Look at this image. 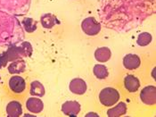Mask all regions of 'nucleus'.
<instances>
[{
  "instance_id": "1",
  "label": "nucleus",
  "mask_w": 156,
  "mask_h": 117,
  "mask_svg": "<svg viewBox=\"0 0 156 117\" xmlns=\"http://www.w3.org/2000/svg\"><path fill=\"white\" fill-rule=\"evenodd\" d=\"M97 13L105 28L127 32L154 14L155 0H99Z\"/></svg>"
},
{
  "instance_id": "2",
  "label": "nucleus",
  "mask_w": 156,
  "mask_h": 117,
  "mask_svg": "<svg viewBox=\"0 0 156 117\" xmlns=\"http://www.w3.org/2000/svg\"><path fill=\"white\" fill-rule=\"evenodd\" d=\"M23 38L24 30L20 21L11 13L0 10V46L17 45Z\"/></svg>"
},
{
  "instance_id": "3",
  "label": "nucleus",
  "mask_w": 156,
  "mask_h": 117,
  "mask_svg": "<svg viewBox=\"0 0 156 117\" xmlns=\"http://www.w3.org/2000/svg\"><path fill=\"white\" fill-rule=\"evenodd\" d=\"M31 0H0V10L21 16L29 11Z\"/></svg>"
},
{
  "instance_id": "4",
  "label": "nucleus",
  "mask_w": 156,
  "mask_h": 117,
  "mask_svg": "<svg viewBox=\"0 0 156 117\" xmlns=\"http://www.w3.org/2000/svg\"><path fill=\"white\" fill-rule=\"evenodd\" d=\"M120 93L114 88H105L99 93V101L105 106H112L117 104L120 100Z\"/></svg>"
},
{
  "instance_id": "5",
  "label": "nucleus",
  "mask_w": 156,
  "mask_h": 117,
  "mask_svg": "<svg viewBox=\"0 0 156 117\" xmlns=\"http://www.w3.org/2000/svg\"><path fill=\"white\" fill-rule=\"evenodd\" d=\"M81 29L87 35L96 36L101 31V24L94 17H87L81 23Z\"/></svg>"
},
{
  "instance_id": "6",
  "label": "nucleus",
  "mask_w": 156,
  "mask_h": 117,
  "mask_svg": "<svg viewBox=\"0 0 156 117\" xmlns=\"http://www.w3.org/2000/svg\"><path fill=\"white\" fill-rule=\"evenodd\" d=\"M141 101L147 105H154L156 103V88L155 86L149 85L144 87L140 92Z\"/></svg>"
},
{
  "instance_id": "7",
  "label": "nucleus",
  "mask_w": 156,
  "mask_h": 117,
  "mask_svg": "<svg viewBox=\"0 0 156 117\" xmlns=\"http://www.w3.org/2000/svg\"><path fill=\"white\" fill-rule=\"evenodd\" d=\"M81 106L77 101H66L62 105V112L67 116L76 117L80 112Z\"/></svg>"
},
{
  "instance_id": "8",
  "label": "nucleus",
  "mask_w": 156,
  "mask_h": 117,
  "mask_svg": "<svg viewBox=\"0 0 156 117\" xmlns=\"http://www.w3.org/2000/svg\"><path fill=\"white\" fill-rule=\"evenodd\" d=\"M9 88L13 93H23L26 89L25 80L19 75H13L9 80Z\"/></svg>"
},
{
  "instance_id": "9",
  "label": "nucleus",
  "mask_w": 156,
  "mask_h": 117,
  "mask_svg": "<svg viewBox=\"0 0 156 117\" xmlns=\"http://www.w3.org/2000/svg\"><path fill=\"white\" fill-rule=\"evenodd\" d=\"M26 108L29 112H30L32 114H39L44 109V104L40 98H38L37 97H29L27 99Z\"/></svg>"
},
{
  "instance_id": "10",
  "label": "nucleus",
  "mask_w": 156,
  "mask_h": 117,
  "mask_svg": "<svg viewBox=\"0 0 156 117\" xmlns=\"http://www.w3.org/2000/svg\"><path fill=\"white\" fill-rule=\"evenodd\" d=\"M69 89L71 92L75 95H83L87 91V83L84 80L80 78H75L72 79L70 84H69Z\"/></svg>"
},
{
  "instance_id": "11",
  "label": "nucleus",
  "mask_w": 156,
  "mask_h": 117,
  "mask_svg": "<svg viewBox=\"0 0 156 117\" xmlns=\"http://www.w3.org/2000/svg\"><path fill=\"white\" fill-rule=\"evenodd\" d=\"M141 64L140 57L135 54H128L123 58V66L127 70H136Z\"/></svg>"
},
{
  "instance_id": "12",
  "label": "nucleus",
  "mask_w": 156,
  "mask_h": 117,
  "mask_svg": "<svg viewBox=\"0 0 156 117\" xmlns=\"http://www.w3.org/2000/svg\"><path fill=\"white\" fill-rule=\"evenodd\" d=\"M124 86H125V89L129 92L134 93L138 90V89L140 87V82L136 76L129 74L124 79Z\"/></svg>"
},
{
  "instance_id": "13",
  "label": "nucleus",
  "mask_w": 156,
  "mask_h": 117,
  "mask_svg": "<svg viewBox=\"0 0 156 117\" xmlns=\"http://www.w3.org/2000/svg\"><path fill=\"white\" fill-rule=\"evenodd\" d=\"M6 115L8 117H19L23 115V106L18 101H11L6 105Z\"/></svg>"
},
{
  "instance_id": "14",
  "label": "nucleus",
  "mask_w": 156,
  "mask_h": 117,
  "mask_svg": "<svg viewBox=\"0 0 156 117\" xmlns=\"http://www.w3.org/2000/svg\"><path fill=\"white\" fill-rule=\"evenodd\" d=\"M6 54H7V57H8V62H13L15 60H19V59H23L25 57L23 51L22 49V47L17 45H13L7 47L6 50Z\"/></svg>"
},
{
  "instance_id": "15",
  "label": "nucleus",
  "mask_w": 156,
  "mask_h": 117,
  "mask_svg": "<svg viewBox=\"0 0 156 117\" xmlns=\"http://www.w3.org/2000/svg\"><path fill=\"white\" fill-rule=\"evenodd\" d=\"M40 24L45 29H52L56 24H60V21L52 13H45L40 17Z\"/></svg>"
},
{
  "instance_id": "16",
  "label": "nucleus",
  "mask_w": 156,
  "mask_h": 117,
  "mask_svg": "<svg viewBox=\"0 0 156 117\" xmlns=\"http://www.w3.org/2000/svg\"><path fill=\"white\" fill-rule=\"evenodd\" d=\"M9 73L11 74H20L23 73L26 70V63L23 59L15 60L13 62H11V64L7 67Z\"/></svg>"
},
{
  "instance_id": "17",
  "label": "nucleus",
  "mask_w": 156,
  "mask_h": 117,
  "mask_svg": "<svg viewBox=\"0 0 156 117\" xmlns=\"http://www.w3.org/2000/svg\"><path fill=\"white\" fill-rule=\"evenodd\" d=\"M112 57V52L107 47H98L95 52V58L99 63H105L110 60Z\"/></svg>"
},
{
  "instance_id": "18",
  "label": "nucleus",
  "mask_w": 156,
  "mask_h": 117,
  "mask_svg": "<svg viewBox=\"0 0 156 117\" xmlns=\"http://www.w3.org/2000/svg\"><path fill=\"white\" fill-rule=\"evenodd\" d=\"M127 113V105L124 102H120L112 108H110L107 111L109 117H120L125 115Z\"/></svg>"
},
{
  "instance_id": "19",
  "label": "nucleus",
  "mask_w": 156,
  "mask_h": 117,
  "mask_svg": "<svg viewBox=\"0 0 156 117\" xmlns=\"http://www.w3.org/2000/svg\"><path fill=\"white\" fill-rule=\"evenodd\" d=\"M46 90L41 82L34 81L30 83V94L33 97H42L45 96Z\"/></svg>"
},
{
  "instance_id": "20",
  "label": "nucleus",
  "mask_w": 156,
  "mask_h": 117,
  "mask_svg": "<svg viewBox=\"0 0 156 117\" xmlns=\"http://www.w3.org/2000/svg\"><path fill=\"white\" fill-rule=\"evenodd\" d=\"M22 25L24 31L28 33L34 32L37 28V23L30 17H24L22 21Z\"/></svg>"
},
{
  "instance_id": "21",
  "label": "nucleus",
  "mask_w": 156,
  "mask_h": 117,
  "mask_svg": "<svg viewBox=\"0 0 156 117\" xmlns=\"http://www.w3.org/2000/svg\"><path fill=\"white\" fill-rule=\"evenodd\" d=\"M93 73L99 80H105L109 75L108 69L104 64H96L93 68Z\"/></svg>"
},
{
  "instance_id": "22",
  "label": "nucleus",
  "mask_w": 156,
  "mask_h": 117,
  "mask_svg": "<svg viewBox=\"0 0 156 117\" xmlns=\"http://www.w3.org/2000/svg\"><path fill=\"white\" fill-rule=\"evenodd\" d=\"M152 40H153V36L149 32H142L137 37L136 44L140 47H146L152 42Z\"/></svg>"
},
{
  "instance_id": "23",
  "label": "nucleus",
  "mask_w": 156,
  "mask_h": 117,
  "mask_svg": "<svg viewBox=\"0 0 156 117\" xmlns=\"http://www.w3.org/2000/svg\"><path fill=\"white\" fill-rule=\"evenodd\" d=\"M20 47H22V49L23 51L25 57H31L32 52H33V48H32V46H31V44L30 42L22 41L20 43Z\"/></svg>"
},
{
  "instance_id": "24",
  "label": "nucleus",
  "mask_w": 156,
  "mask_h": 117,
  "mask_svg": "<svg viewBox=\"0 0 156 117\" xmlns=\"http://www.w3.org/2000/svg\"><path fill=\"white\" fill-rule=\"evenodd\" d=\"M7 63H8V57H7L6 51H3L0 53V69L5 67L7 65Z\"/></svg>"
},
{
  "instance_id": "25",
  "label": "nucleus",
  "mask_w": 156,
  "mask_h": 117,
  "mask_svg": "<svg viewBox=\"0 0 156 117\" xmlns=\"http://www.w3.org/2000/svg\"><path fill=\"white\" fill-rule=\"evenodd\" d=\"M0 81H1V75H0Z\"/></svg>"
}]
</instances>
